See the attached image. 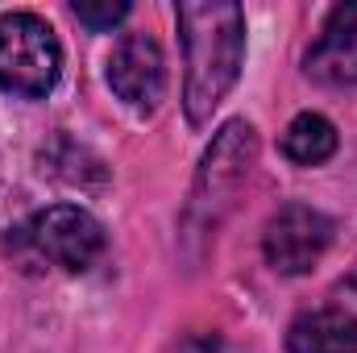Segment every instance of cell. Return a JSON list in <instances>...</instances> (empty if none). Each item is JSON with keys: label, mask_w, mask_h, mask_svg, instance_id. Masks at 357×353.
Returning <instances> with one entry per match:
<instances>
[{"label": "cell", "mask_w": 357, "mask_h": 353, "mask_svg": "<svg viewBox=\"0 0 357 353\" xmlns=\"http://www.w3.org/2000/svg\"><path fill=\"white\" fill-rule=\"evenodd\" d=\"M187 84L183 108L191 125H208L220 100L241 75L245 59V13L233 0H183L175 8Z\"/></svg>", "instance_id": "obj_1"}, {"label": "cell", "mask_w": 357, "mask_h": 353, "mask_svg": "<svg viewBox=\"0 0 357 353\" xmlns=\"http://www.w3.org/2000/svg\"><path fill=\"white\" fill-rule=\"evenodd\" d=\"M8 254L17 258L21 270L54 266L67 274H84L104 254V225L75 204H54L29 216L21 229H13Z\"/></svg>", "instance_id": "obj_2"}, {"label": "cell", "mask_w": 357, "mask_h": 353, "mask_svg": "<svg viewBox=\"0 0 357 353\" xmlns=\"http://www.w3.org/2000/svg\"><path fill=\"white\" fill-rule=\"evenodd\" d=\"M63 75V46L38 13L0 17V91L42 100Z\"/></svg>", "instance_id": "obj_3"}, {"label": "cell", "mask_w": 357, "mask_h": 353, "mask_svg": "<svg viewBox=\"0 0 357 353\" xmlns=\"http://www.w3.org/2000/svg\"><path fill=\"white\" fill-rule=\"evenodd\" d=\"M333 241V220L307 204H287L266 220L262 254L278 274H307Z\"/></svg>", "instance_id": "obj_4"}, {"label": "cell", "mask_w": 357, "mask_h": 353, "mask_svg": "<svg viewBox=\"0 0 357 353\" xmlns=\"http://www.w3.org/2000/svg\"><path fill=\"white\" fill-rule=\"evenodd\" d=\"M104 75H108V88L137 112H154L167 91V63L150 33H125L112 46Z\"/></svg>", "instance_id": "obj_5"}, {"label": "cell", "mask_w": 357, "mask_h": 353, "mask_svg": "<svg viewBox=\"0 0 357 353\" xmlns=\"http://www.w3.org/2000/svg\"><path fill=\"white\" fill-rule=\"evenodd\" d=\"M254 154H258V137H254V125L245 121H229L220 129V137L212 142V150L204 154V167L195 179V212L199 208H216V204H229L225 195L237 191V183L250 175L254 167Z\"/></svg>", "instance_id": "obj_6"}, {"label": "cell", "mask_w": 357, "mask_h": 353, "mask_svg": "<svg viewBox=\"0 0 357 353\" xmlns=\"http://www.w3.org/2000/svg\"><path fill=\"white\" fill-rule=\"evenodd\" d=\"M287 353H357V316L345 308H312L295 316Z\"/></svg>", "instance_id": "obj_7"}, {"label": "cell", "mask_w": 357, "mask_h": 353, "mask_svg": "<svg viewBox=\"0 0 357 353\" xmlns=\"http://www.w3.org/2000/svg\"><path fill=\"white\" fill-rule=\"evenodd\" d=\"M282 154L295 167H320L337 154V125L320 112H299L282 133Z\"/></svg>", "instance_id": "obj_8"}, {"label": "cell", "mask_w": 357, "mask_h": 353, "mask_svg": "<svg viewBox=\"0 0 357 353\" xmlns=\"http://www.w3.org/2000/svg\"><path fill=\"white\" fill-rule=\"evenodd\" d=\"M307 71L316 80H328V84H354L357 80V54L345 50V46H316L307 54Z\"/></svg>", "instance_id": "obj_9"}, {"label": "cell", "mask_w": 357, "mask_h": 353, "mask_svg": "<svg viewBox=\"0 0 357 353\" xmlns=\"http://www.w3.org/2000/svg\"><path fill=\"white\" fill-rule=\"evenodd\" d=\"M71 13L88 25V29H96V33H104V29H112L116 21H125L129 17V4L125 0H104V4H91V0H75L71 4Z\"/></svg>", "instance_id": "obj_10"}, {"label": "cell", "mask_w": 357, "mask_h": 353, "mask_svg": "<svg viewBox=\"0 0 357 353\" xmlns=\"http://www.w3.org/2000/svg\"><path fill=\"white\" fill-rule=\"evenodd\" d=\"M320 42H324V46H345V50H354V42H357V0L337 4V8L328 13Z\"/></svg>", "instance_id": "obj_11"}, {"label": "cell", "mask_w": 357, "mask_h": 353, "mask_svg": "<svg viewBox=\"0 0 357 353\" xmlns=\"http://www.w3.org/2000/svg\"><path fill=\"white\" fill-rule=\"evenodd\" d=\"M345 291H354V295H357V274L349 278V283H345Z\"/></svg>", "instance_id": "obj_12"}]
</instances>
